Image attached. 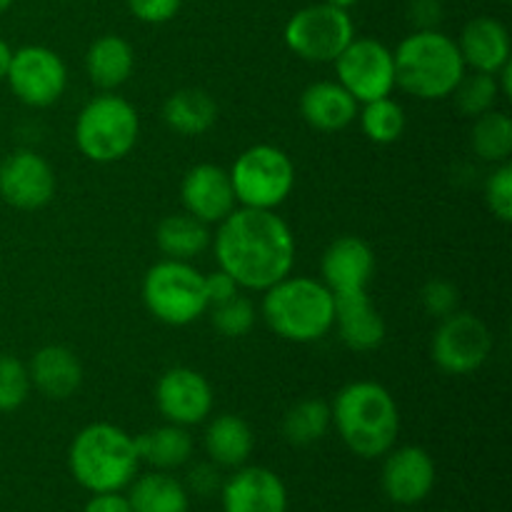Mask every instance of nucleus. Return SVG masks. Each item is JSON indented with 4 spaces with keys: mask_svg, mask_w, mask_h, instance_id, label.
Listing matches in <instances>:
<instances>
[{
    "mask_svg": "<svg viewBox=\"0 0 512 512\" xmlns=\"http://www.w3.org/2000/svg\"><path fill=\"white\" fill-rule=\"evenodd\" d=\"M213 250L218 268L240 288L265 293L293 270L295 235L275 210L240 208L218 223Z\"/></svg>",
    "mask_w": 512,
    "mask_h": 512,
    "instance_id": "obj_1",
    "label": "nucleus"
},
{
    "mask_svg": "<svg viewBox=\"0 0 512 512\" xmlns=\"http://www.w3.org/2000/svg\"><path fill=\"white\" fill-rule=\"evenodd\" d=\"M343 443L365 460L380 458L393 450L400 433V410L385 385L355 380L345 385L330 408Z\"/></svg>",
    "mask_w": 512,
    "mask_h": 512,
    "instance_id": "obj_2",
    "label": "nucleus"
},
{
    "mask_svg": "<svg viewBox=\"0 0 512 512\" xmlns=\"http://www.w3.org/2000/svg\"><path fill=\"white\" fill-rule=\"evenodd\" d=\"M68 465L90 493H120L138 475L140 458L133 435L113 423H93L70 443Z\"/></svg>",
    "mask_w": 512,
    "mask_h": 512,
    "instance_id": "obj_3",
    "label": "nucleus"
},
{
    "mask_svg": "<svg viewBox=\"0 0 512 512\" xmlns=\"http://www.w3.org/2000/svg\"><path fill=\"white\" fill-rule=\"evenodd\" d=\"M395 85L420 100H443L453 95L465 75L463 55L450 35L415 30L395 48Z\"/></svg>",
    "mask_w": 512,
    "mask_h": 512,
    "instance_id": "obj_4",
    "label": "nucleus"
},
{
    "mask_svg": "<svg viewBox=\"0 0 512 512\" xmlns=\"http://www.w3.org/2000/svg\"><path fill=\"white\" fill-rule=\"evenodd\" d=\"M263 318L278 338L315 343L335 325V300L323 280L283 278L263 298Z\"/></svg>",
    "mask_w": 512,
    "mask_h": 512,
    "instance_id": "obj_5",
    "label": "nucleus"
},
{
    "mask_svg": "<svg viewBox=\"0 0 512 512\" xmlns=\"http://www.w3.org/2000/svg\"><path fill=\"white\" fill-rule=\"evenodd\" d=\"M140 135L138 110L125 98L105 93L85 103L75 120V145L93 163H118Z\"/></svg>",
    "mask_w": 512,
    "mask_h": 512,
    "instance_id": "obj_6",
    "label": "nucleus"
},
{
    "mask_svg": "<svg viewBox=\"0 0 512 512\" xmlns=\"http://www.w3.org/2000/svg\"><path fill=\"white\" fill-rule=\"evenodd\" d=\"M143 303L165 325H190L210 308L205 275L188 260H160L143 278Z\"/></svg>",
    "mask_w": 512,
    "mask_h": 512,
    "instance_id": "obj_7",
    "label": "nucleus"
},
{
    "mask_svg": "<svg viewBox=\"0 0 512 512\" xmlns=\"http://www.w3.org/2000/svg\"><path fill=\"white\" fill-rule=\"evenodd\" d=\"M235 200L243 208L275 210L295 188V165L285 150L260 143L243 150L230 168Z\"/></svg>",
    "mask_w": 512,
    "mask_h": 512,
    "instance_id": "obj_8",
    "label": "nucleus"
},
{
    "mask_svg": "<svg viewBox=\"0 0 512 512\" xmlns=\"http://www.w3.org/2000/svg\"><path fill=\"white\" fill-rule=\"evenodd\" d=\"M285 45L308 63H335L340 53L355 38V25L348 10L330 3H315L300 8L285 23Z\"/></svg>",
    "mask_w": 512,
    "mask_h": 512,
    "instance_id": "obj_9",
    "label": "nucleus"
},
{
    "mask_svg": "<svg viewBox=\"0 0 512 512\" xmlns=\"http://www.w3.org/2000/svg\"><path fill=\"white\" fill-rule=\"evenodd\" d=\"M430 353L443 373L470 375L483 368L493 353V335L478 315L455 310L440 320Z\"/></svg>",
    "mask_w": 512,
    "mask_h": 512,
    "instance_id": "obj_10",
    "label": "nucleus"
},
{
    "mask_svg": "<svg viewBox=\"0 0 512 512\" xmlns=\"http://www.w3.org/2000/svg\"><path fill=\"white\" fill-rule=\"evenodd\" d=\"M338 83L358 103L388 98L395 88L393 50L373 38H353L335 58Z\"/></svg>",
    "mask_w": 512,
    "mask_h": 512,
    "instance_id": "obj_11",
    "label": "nucleus"
},
{
    "mask_svg": "<svg viewBox=\"0 0 512 512\" xmlns=\"http://www.w3.org/2000/svg\"><path fill=\"white\" fill-rule=\"evenodd\" d=\"M10 90L30 108H48L58 103L68 85V68L55 50L45 45H25L13 50L8 75Z\"/></svg>",
    "mask_w": 512,
    "mask_h": 512,
    "instance_id": "obj_12",
    "label": "nucleus"
},
{
    "mask_svg": "<svg viewBox=\"0 0 512 512\" xmlns=\"http://www.w3.org/2000/svg\"><path fill=\"white\" fill-rule=\"evenodd\" d=\"M55 173L43 155L15 150L0 163V198L18 210H40L53 200Z\"/></svg>",
    "mask_w": 512,
    "mask_h": 512,
    "instance_id": "obj_13",
    "label": "nucleus"
},
{
    "mask_svg": "<svg viewBox=\"0 0 512 512\" xmlns=\"http://www.w3.org/2000/svg\"><path fill=\"white\" fill-rule=\"evenodd\" d=\"M160 415L173 425H198L213 410V388L208 378L193 368H170L155 388Z\"/></svg>",
    "mask_w": 512,
    "mask_h": 512,
    "instance_id": "obj_14",
    "label": "nucleus"
},
{
    "mask_svg": "<svg viewBox=\"0 0 512 512\" xmlns=\"http://www.w3.org/2000/svg\"><path fill=\"white\" fill-rule=\"evenodd\" d=\"M180 200L185 205V213L195 215L205 225L225 220L238 203L230 173L213 163H200L185 173L180 183Z\"/></svg>",
    "mask_w": 512,
    "mask_h": 512,
    "instance_id": "obj_15",
    "label": "nucleus"
},
{
    "mask_svg": "<svg viewBox=\"0 0 512 512\" xmlns=\"http://www.w3.org/2000/svg\"><path fill=\"white\" fill-rule=\"evenodd\" d=\"M223 512H285L288 510V490L280 475L273 470L235 468V473L220 485Z\"/></svg>",
    "mask_w": 512,
    "mask_h": 512,
    "instance_id": "obj_16",
    "label": "nucleus"
},
{
    "mask_svg": "<svg viewBox=\"0 0 512 512\" xmlns=\"http://www.w3.org/2000/svg\"><path fill=\"white\" fill-rule=\"evenodd\" d=\"M383 493L398 505H418L433 493L435 485V463L428 450L418 445H405V448L388 453L383 465Z\"/></svg>",
    "mask_w": 512,
    "mask_h": 512,
    "instance_id": "obj_17",
    "label": "nucleus"
},
{
    "mask_svg": "<svg viewBox=\"0 0 512 512\" xmlns=\"http://www.w3.org/2000/svg\"><path fill=\"white\" fill-rule=\"evenodd\" d=\"M320 270L333 295L368 290L375 273V253L358 235H343L325 248Z\"/></svg>",
    "mask_w": 512,
    "mask_h": 512,
    "instance_id": "obj_18",
    "label": "nucleus"
},
{
    "mask_svg": "<svg viewBox=\"0 0 512 512\" xmlns=\"http://www.w3.org/2000/svg\"><path fill=\"white\" fill-rule=\"evenodd\" d=\"M335 300V328H338L340 340L350 350L358 353H370L380 348L385 340V320L378 308L370 300L368 290L358 293L333 295Z\"/></svg>",
    "mask_w": 512,
    "mask_h": 512,
    "instance_id": "obj_19",
    "label": "nucleus"
},
{
    "mask_svg": "<svg viewBox=\"0 0 512 512\" xmlns=\"http://www.w3.org/2000/svg\"><path fill=\"white\" fill-rule=\"evenodd\" d=\"M300 115L320 133H338L358 118V100L340 83L320 80L308 85L300 95Z\"/></svg>",
    "mask_w": 512,
    "mask_h": 512,
    "instance_id": "obj_20",
    "label": "nucleus"
},
{
    "mask_svg": "<svg viewBox=\"0 0 512 512\" xmlns=\"http://www.w3.org/2000/svg\"><path fill=\"white\" fill-rule=\"evenodd\" d=\"M30 385L50 400H68L83 383V365L65 345H45L30 360Z\"/></svg>",
    "mask_w": 512,
    "mask_h": 512,
    "instance_id": "obj_21",
    "label": "nucleus"
},
{
    "mask_svg": "<svg viewBox=\"0 0 512 512\" xmlns=\"http://www.w3.org/2000/svg\"><path fill=\"white\" fill-rule=\"evenodd\" d=\"M460 55L465 68L478 73H498L505 63H510V33L500 20L475 18L470 20L460 35Z\"/></svg>",
    "mask_w": 512,
    "mask_h": 512,
    "instance_id": "obj_22",
    "label": "nucleus"
},
{
    "mask_svg": "<svg viewBox=\"0 0 512 512\" xmlns=\"http://www.w3.org/2000/svg\"><path fill=\"white\" fill-rule=\"evenodd\" d=\"M133 68L135 50L120 35H100L98 40L90 43L88 53H85L88 78L103 90H115L123 83H128V78L133 75Z\"/></svg>",
    "mask_w": 512,
    "mask_h": 512,
    "instance_id": "obj_23",
    "label": "nucleus"
},
{
    "mask_svg": "<svg viewBox=\"0 0 512 512\" xmlns=\"http://www.w3.org/2000/svg\"><path fill=\"white\" fill-rule=\"evenodd\" d=\"M163 120L173 133L198 138L208 133L218 120V103L200 88H183L168 95L163 103Z\"/></svg>",
    "mask_w": 512,
    "mask_h": 512,
    "instance_id": "obj_24",
    "label": "nucleus"
},
{
    "mask_svg": "<svg viewBox=\"0 0 512 512\" xmlns=\"http://www.w3.org/2000/svg\"><path fill=\"white\" fill-rule=\"evenodd\" d=\"M253 428L240 415H218L205 428V450L218 468H240L253 453Z\"/></svg>",
    "mask_w": 512,
    "mask_h": 512,
    "instance_id": "obj_25",
    "label": "nucleus"
},
{
    "mask_svg": "<svg viewBox=\"0 0 512 512\" xmlns=\"http://www.w3.org/2000/svg\"><path fill=\"white\" fill-rule=\"evenodd\" d=\"M160 253L170 260H193L210 245V230L203 220L190 213L165 215L155 230Z\"/></svg>",
    "mask_w": 512,
    "mask_h": 512,
    "instance_id": "obj_26",
    "label": "nucleus"
},
{
    "mask_svg": "<svg viewBox=\"0 0 512 512\" xmlns=\"http://www.w3.org/2000/svg\"><path fill=\"white\" fill-rule=\"evenodd\" d=\"M135 448H138V458L143 463L168 473V470H175L188 463L190 455H193V438H190V433L183 425L168 423L138 435Z\"/></svg>",
    "mask_w": 512,
    "mask_h": 512,
    "instance_id": "obj_27",
    "label": "nucleus"
},
{
    "mask_svg": "<svg viewBox=\"0 0 512 512\" xmlns=\"http://www.w3.org/2000/svg\"><path fill=\"white\" fill-rule=\"evenodd\" d=\"M133 512H188V490L173 475L155 470L133 483L128 495Z\"/></svg>",
    "mask_w": 512,
    "mask_h": 512,
    "instance_id": "obj_28",
    "label": "nucleus"
},
{
    "mask_svg": "<svg viewBox=\"0 0 512 512\" xmlns=\"http://www.w3.org/2000/svg\"><path fill=\"white\" fill-rule=\"evenodd\" d=\"M333 425L330 405L320 398L298 400L283 418V435L290 445H313L325 438V433Z\"/></svg>",
    "mask_w": 512,
    "mask_h": 512,
    "instance_id": "obj_29",
    "label": "nucleus"
},
{
    "mask_svg": "<svg viewBox=\"0 0 512 512\" xmlns=\"http://www.w3.org/2000/svg\"><path fill=\"white\" fill-rule=\"evenodd\" d=\"M470 143L478 158L488 160V163H508L512 153V120L508 113L500 110H488V113L478 115L470 133Z\"/></svg>",
    "mask_w": 512,
    "mask_h": 512,
    "instance_id": "obj_30",
    "label": "nucleus"
},
{
    "mask_svg": "<svg viewBox=\"0 0 512 512\" xmlns=\"http://www.w3.org/2000/svg\"><path fill=\"white\" fill-rule=\"evenodd\" d=\"M358 115L365 138L378 145L395 143L405 133V110L390 95L363 103V113Z\"/></svg>",
    "mask_w": 512,
    "mask_h": 512,
    "instance_id": "obj_31",
    "label": "nucleus"
},
{
    "mask_svg": "<svg viewBox=\"0 0 512 512\" xmlns=\"http://www.w3.org/2000/svg\"><path fill=\"white\" fill-rule=\"evenodd\" d=\"M453 95L458 100L460 113L468 115V118H478V115L493 110L495 103H498V78L493 73H478V70H473V75H463V80L453 90Z\"/></svg>",
    "mask_w": 512,
    "mask_h": 512,
    "instance_id": "obj_32",
    "label": "nucleus"
},
{
    "mask_svg": "<svg viewBox=\"0 0 512 512\" xmlns=\"http://www.w3.org/2000/svg\"><path fill=\"white\" fill-rule=\"evenodd\" d=\"M28 368L13 355H0V413H13L28 400Z\"/></svg>",
    "mask_w": 512,
    "mask_h": 512,
    "instance_id": "obj_33",
    "label": "nucleus"
},
{
    "mask_svg": "<svg viewBox=\"0 0 512 512\" xmlns=\"http://www.w3.org/2000/svg\"><path fill=\"white\" fill-rule=\"evenodd\" d=\"M213 325L225 338H243L255 325L253 303L248 298L235 295V298L225 300V303L213 305Z\"/></svg>",
    "mask_w": 512,
    "mask_h": 512,
    "instance_id": "obj_34",
    "label": "nucleus"
},
{
    "mask_svg": "<svg viewBox=\"0 0 512 512\" xmlns=\"http://www.w3.org/2000/svg\"><path fill=\"white\" fill-rule=\"evenodd\" d=\"M485 200L490 213L503 223L512 220V165L500 163L485 183Z\"/></svg>",
    "mask_w": 512,
    "mask_h": 512,
    "instance_id": "obj_35",
    "label": "nucleus"
},
{
    "mask_svg": "<svg viewBox=\"0 0 512 512\" xmlns=\"http://www.w3.org/2000/svg\"><path fill=\"white\" fill-rule=\"evenodd\" d=\"M420 303H423L425 313L433 315V318L443 320L448 315H453L460 305V293L450 280L435 278L430 283H425L423 293H420Z\"/></svg>",
    "mask_w": 512,
    "mask_h": 512,
    "instance_id": "obj_36",
    "label": "nucleus"
},
{
    "mask_svg": "<svg viewBox=\"0 0 512 512\" xmlns=\"http://www.w3.org/2000/svg\"><path fill=\"white\" fill-rule=\"evenodd\" d=\"M125 3H128V10L140 23L160 25L178 15L183 0H125Z\"/></svg>",
    "mask_w": 512,
    "mask_h": 512,
    "instance_id": "obj_37",
    "label": "nucleus"
},
{
    "mask_svg": "<svg viewBox=\"0 0 512 512\" xmlns=\"http://www.w3.org/2000/svg\"><path fill=\"white\" fill-rule=\"evenodd\" d=\"M240 290V285L230 278L225 270H215V273L205 275V293H208V303L210 305H218L225 303V300L235 298Z\"/></svg>",
    "mask_w": 512,
    "mask_h": 512,
    "instance_id": "obj_38",
    "label": "nucleus"
},
{
    "mask_svg": "<svg viewBox=\"0 0 512 512\" xmlns=\"http://www.w3.org/2000/svg\"><path fill=\"white\" fill-rule=\"evenodd\" d=\"M410 20L418 30H435L443 20V5L440 0H413L410 3Z\"/></svg>",
    "mask_w": 512,
    "mask_h": 512,
    "instance_id": "obj_39",
    "label": "nucleus"
},
{
    "mask_svg": "<svg viewBox=\"0 0 512 512\" xmlns=\"http://www.w3.org/2000/svg\"><path fill=\"white\" fill-rule=\"evenodd\" d=\"M188 483H190V490L198 495H210V493H215L220 485H223L220 483L218 468H213V465H208V463L195 465L188 475Z\"/></svg>",
    "mask_w": 512,
    "mask_h": 512,
    "instance_id": "obj_40",
    "label": "nucleus"
},
{
    "mask_svg": "<svg viewBox=\"0 0 512 512\" xmlns=\"http://www.w3.org/2000/svg\"><path fill=\"white\" fill-rule=\"evenodd\" d=\"M83 512H133L125 495L120 493H93V498L85 503Z\"/></svg>",
    "mask_w": 512,
    "mask_h": 512,
    "instance_id": "obj_41",
    "label": "nucleus"
},
{
    "mask_svg": "<svg viewBox=\"0 0 512 512\" xmlns=\"http://www.w3.org/2000/svg\"><path fill=\"white\" fill-rule=\"evenodd\" d=\"M10 60H13V48L0 38V80H5V75H8Z\"/></svg>",
    "mask_w": 512,
    "mask_h": 512,
    "instance_id": "obj_42",
    "label": "nucleus"
},
{
    "mask_svg": "<svg viewBox=\"0 0 512 512\" xmlns=\"http://www.w3.org/2000/svg\"><path fill=\"white\" fill-rule=\"evenodd\" d=\"M325 3L335 5V8H340V10H350L355 3H358V0H325Z\"/></svg>",
    "mask_w": 512,
    "mask_h": 512,
    "instance_id": "obj_43",
    "label": "nucleus"
},
{
    "mask_svg": "<svg viewBox=\"0 0 512 512\" xmlns=\"http://www.w3.org/2000/svg\"><path fill=\"white\" fill-rule=\"evenodd\" d=\"M13 3L15 0H0V13H5V10H8Z\"/></svg>",
    "mask_w": 512,
    "mask_h": 512,
    "instance_id": "obj_44",
    "label": "nucleus"
},
{
    "mask_svg": "<svg viewBox=\"0 0 512 512\" xmlns=\"http://www.w3.org/2000/svg\"><path fill=\"white\" fill-rule=\"evenodd\" d=\"M500 3H508V0H500Z\"/></svg>",
    "mask_w": 512,
    "mask_h": 512,
    "instance_id": "obj_45",
    "label": "nucleus"
}]
</instances>
